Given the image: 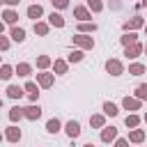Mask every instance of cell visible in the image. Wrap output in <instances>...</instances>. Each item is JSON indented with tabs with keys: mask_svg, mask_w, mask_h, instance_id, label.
I'll return each instance as SVG.
<instances>
[{
	"mask_svg": "<svg viewBox=\"0 0 147 147\" xmlns=\"http://www.w3.org/2000/svg\"><path fill=\"white\" fill-rule=\"evenodd\" d=\"M106 71L113 74V76H119V74H124V67H122L119 60H108L106 62Z\"/></svg>",
	"mask_w": 147,
	"mask_h": 147,
	"instance_id": "cell-1",
	"label": "cell"
},
{
	"mask_svg": "<svg viewBox=\"0 0 147 147\" xmlns=\"http://www.w3.org/2000/svg\"><path fill=\"white\" fill-rule=\"evenodd\" d=\"M74 44L80 46V48H92V46H94V39H92V37H85V34H76V37H74Z\"/></svg>",
	"mask_w": 147,
	"mask_h": 147,
	"instance_id": "cell-2",
	"label": "cell"
},
{
	"mask_svg": "<svg viewBox=\"0 0 147 147\" xmlns=\"http://www.w3.org/2000/svg\"><path fill=\"white\" fill-rule=\"evenodd\" d=\"M23 117H28V119H39V117H41V108H39V106H28V108H23Z\"/></svg>",
	"mask_w": 147,
	"mask_h": 147,
	"instance_id": "cell-3",
	"label": "cell"
},
{
	"mask_svg": "<svg viewBox=\"0 0 147 147\" xmlns=\"http://www.w3.org/2000/svg\"><path fill=\"white\" fill-rule=\"evenodd\" d=\"M67 136H69V138H78V136H80V124H78L76 119L67 122Z\"/></svg>",
	"mask_w": 147,
	"mask_h": 147,
	"instance_id": "cell-4",
	"label": "cell"
},
{
	"mask_svg": "<svg viewBox=\"0 0 147 147\" xmlns=\"http://www.w3.org/2000/svg\"><path fill=\"white\" fill-rule=\"evenodd\" d=\"M5 138H7L9 142H18V140H21V129H16V126H7Z\"/></svg>",
	"mask_w": 147,
	"mask_h": 147,
	"instance_id": "cell-5",
	"label": "cell"
},
{
	"mask_svg": "<svg viewBox=\"0 0 147 147\" xmlns=\"http://www.w3.org/2000/svg\"><path fill=\"white\" fill-rule=\"evenodd\" d=\"M115 138H117V129H115V126H103L101 140H103V142H110V140H115Z\"/></svg>",
	"mask_w": 147,
	"mask_h": 147,
	"instance_id": "cell-6",
	"label": "cell"
},
{
	"mask_svg": "<svg viewBox=\"0 0 147 147\" xmlns=\"http://www.w3.org/2000/svg\"><path fill=\"white\" fill-rule=\"evenodd\" d=\"M140 53H142V44H138V41H136V44H131V46H126V51H124V55H126V57H138Z\"/></svg>",
	"mask_w": 147,
	"mask_h": 147,
	"instance_id": "cell-7",
	"label": "cell"
},
{
	"mask_svg": "<svg viewBox=\"0 0 147 147\" xmlns=\"http://www.w3.org/2000/svg\"><path fill=\"white\" fill-rule=\"evenodd\" d=\"M23 92H25V90L18 87V85H9V87H7V96H9V99H21Z\"/></svg>",
	"mask_w": 147,
	"mask_h": 147,
	"instance_id": "cell-8",
	"label": "cell"
},
{
	"mask_svg": "<svg viewBox=\"0 0 147 147\" xmlns=\"http://www.w3.org/2000/svg\"><path fill=\"white\" fill-rule=\"evenodd\" d=\"M74 14H76V18H78L80 23H87V18H90L87 7H76V9H74Z\"/></svg>",
	"mask_w": 147,
	"mask_h": 147,
	"instance_id": "cell-9",
	"label": "cell"
},
{
	"mask_svg": "<svg viewBox=\"0 0 147 147\" xmlns=\"http://www.w3.org/2000/svg\"><path fill=\"white\" fill-rule=\"evenodd\" d=\"M122 106H124L126 110H138V108H140V101H138V99H131V96H124Z\"/></svg>",
	"mask_w": 147,
	"mask_h": 147,
	"instance_id": "cell-10",
	"label": "cell"
},
{
	"mask_svg": "<svg viewBox=\"0 0 147 147\" xmlns=\"http://www.w3.org/2000/svg\"><path fill=\"white\" fill-rule=\"evenodd\" d=\"M41 14H44L41 5H30V7H28V16H30V18H34V21H37Z\"/></svg>",
	"mask_w": 147,
	"mask_h": 147,
	"instance_id": "cell-11",
	"label": "cell"
},
{
	"mask_svg": "<svg viewBox=\"0 0 147 147\" xmlns=\"http://www.w3.org/2000/svg\"><path fill=\"white\" fill-rule=\"evenodd\" d=\"M37 80H39L41 87H51L53 85V76L51 74H37Z\"/></svg>",
	"mask_w": 147,
	"mask_h": 147,
	"instance_id": "cell-12",
	"label": "cell"
},
{
	"mask_svg": "<svg viewBox=\"0 0 147 147\" xmlns=\"http://www.w3.org/2000/svg\"><path fill=\"white\" fill-rule=\"evenodd\" d=\"M25 92H28L30 101H37V96H39V90H37V85H34V83H25Z\"/></svg>",
	"mask_w": 147,
	"mask_h": 147,
	"instance_id": "cell-13",
	"label": "cell"
},
{
	"mask_svg": "<svg viewBox=\"0 0 147 147\" xmlns=\"http://www.w3.org/2000/svg\"><path fill=\"white\" fill-rule=\"evenodd\" d=\"M48 23H51V25H55V28H64V18H62L60 14H55V11L48 16Z\"/></svg>",
	"mask_w": 147,
	"mask_h": 147,
	"instance_id": "cell-14",
	"label": "cell"
},
{
	"mask_svg": "<svg viewBox=\"0 0 147 147\" xmlns=\"http://www.w3.org/2000/svg\"><path fill=\"white\" fill-rule=\"evenodd\" d=\"M140 25H142V18H140V16H136V18H131V21H126V23H124V30L129 32V30H136V28H140Z\"/></svg>",
	"mask_w": 147,
	"mask_h": 147,
	"instance_id": "cell-15",
	"label": "cell"
},
{
	"mask_svg": "<svg viewBox=\"0 0 147 147\" xmlns=\"http://www.w3.org/2000/svg\"><path fill=\"white\" fill-rule=\"evenodd\" d=\"M11 39L21 44V41L25 39V30H23V28H11Z\"/></svg>",
	"mask_w": 147,
	"mask_h": 147,
	"instance_id": "cell-16",
	"label": "cell"
},
{
	"mask_svg": "<svg viewBox=\"0 0 147 147\" xmlns=\"http://www.w3.org/2000/svg\"><path fill=\"white\" fill-rule=\"evenodd\" d=\"M30 71H32V67H30L28 62H21V64H16V74H18V76H30Z\"/></svg>",
	"mask_w": 147,
	"mask_h": 147,
	"instance_id": "cell-17",
	"label": "cell"
},
{
	"mask_svg": "<svg viewBox=\"0 0 147 147\" xmlns=\"http://www.w3.org/2000/svg\"><path fill=\"white\" fill-rule=\"evenodd\" d=\"M129 140H131V142H142V140H145V131H140V129L131 131V133H129Z\"/></svg>",
	"mask_w": 147,
	"mask_h": 147,
	"instance_id": "cell-18",
	"label": "cell"
},
{
	"mask_svg": "<svg viewBox=\"0 0 147 147\" xmlns=\"http://www.w3.org/2000/svg\"><path fill=\"white\" fill-rule=\"evenodd\" d=\"M103 113H106V115H110V117H115V115H117L119 110H117V106H115V103L106 101V103H103Z\"/></svg>",
	"mask_w": 147,
	"mask_h": 147,
	"instance_id": "cell-19",
	"label": "cell"
},
{
	"mask_svg": "<svg viewBox=\"0 0 147 147\" xmlns=\"http://www.w3.org/2000/svg\"><path fill=\"white\" fill-rule=\"evenodd\" d=\"M46 131H48V133H57V131H60V119H55V117H53V119H48Z\"/></svg>",
	"mask_w": 147,
	"mask_h": 147,
	"instance_id": "cell-20",
	"label": "cell"
},
{
	"mask_svg": "<svg viewBox=\"0 0 147 147\" xmlns=\"http://www.w3.org/2000/svg\"><path fill=\"white\" fill-rule=\"evenodd\" d=\"M11 71H14V69H11L9 64H2V67H0V78H2V80H9V78H11Z\"/></svg>",
	"mask_w": 147,
	"mask_h": 147,
	"instance_id": "cell-21",
	"label": "cell"
},
{
	"mask_svg": "<svg viewBox=\"0 0 147 147\" xmlns=\"http://www.w3.org/2000/svg\"><path fill=\"white\" fill-rule=\"evenodd\" d=\"M21 117H23V108L14 106V108L9 110V119H11V122H16V119H21Z\"/></svg>",
	"mask_w": 147,
	"mask_h": 147,
	"instance_id": "cell-22",
	"label": "cell"
},
{
	"mask_svg": "<svg viewBox=\"0 0 147 147\" xmlns=\"http://www.w3.org/2000/svg\"><path fill=\"white\" fill-rule=\"evenodd\" d=\"M2 18H5V23H9V25H14V23H16V18H18V16H16V11H11V9H7V11H5V16H2Z\"/></svg>",
	"mask_w": 147,
	"mask_h": 147,
	"instance_id": "cell-23",
	"label": "cell"
},
{
	"mask_svg": "<svg viewBox=\"0 0 147 147\" xmlns=\"http://www.w3.org/2000/svg\"><path fill=\"white\" fill-rule=\"evenodd\" d=\"M53 69H55V74H67V62L64 60H55Z\"/></svg>",
	"mask_w": 147,
	"mask_h": 147,
	"instance_id": "cell-24",
	"label": "cell"
},
{
	"mask_svg": "<svg viewBox=\"0 0 147 147\" xmlns=\"http://www.w3.org/2000/svg\"><path fill=\"white\" fill-rule=\"evenodd\" d=\"M142 71H145V67H142V64H138V62L129 67V74H131V76H140Z\"/></svg>",
	"mask_w": 147,
	"mask_h": 147,
	"instance_id": "cell-25",
	"label": "cell"
},
{
	"mask_svg": "<svg viewBox=\"0 0 147 147\" xmlns=\"http://www.w3.org/2000/svg\"><path fill=\"white\" fill-rule=\"evenodd\" d=\"M90 124L96 126V129H101V126H103V115H92V117H90Z\"/></svg>",
	"mask_w": 147,
	"mask_h": 147,
	"instance_id": "cell-26",
	"label": "cell"
},
{
	"mask_svg": "<svg viewBox=\"0 0 147 147\" xmlns=\"http://www.w3.org/2000/svg\"><path fill=\"white\" fill-rule=\"evenodd\" d=\"M136 96L142 99V101H147V85H138L136 87Z\"/></svg>",
	"mask_w": 147,
	"mask_h": 147,
	"instance_id": "cell-27",
	"label": "cell"
},
{
	"mask_svg": "<svg viewBox=\"0 0 147 147\" xmlns=\"http://www.w3.org/2000/svg\"><path fill=\"white\" fill-rule=\"evenodd\" d=\"M34 32L44 37V34H48V25L46 23H34Z\"/></svg>",
	"mask_w": 147,
	"mask_h": 147,
	"instance_id": "cell-28",
	"label": "cell"
},
{
	"mask_svg": "<svg viewBox=\"0 0 147 147\" xmlns=\"http://www.w3.org/2000/svg\"><path fill=\"white\" fill-rule=\"evenodd\" d=\"M122 44H124V46H131V44H136V34H133V32H126V34L122 37Z\"/></svg>",
	"mask_w": 147,
	"mask_h": 147,
	"instance_id": "cell-29",
	"label": "cell"
},
{
	"mask_svg": "<svg viewBox=\"0 0 147 147\" xmlns=\"http://www.w3.org/2000/svg\"><path fill=\"white\" fill-rule=\"evenodd\" d=\"M124 122H126V126H131V129H133V126H138L140 117H138V115H126V119H124Z\"/></svg>",
	"mask_w": 147,
	"mask_h": 147,
	"instance_id": "cell-30",
	"label": "cell"
},
{
	"mask_svg": "<svg viewBox=\"0 0 147 147\" xmlns=\"http://www.w3.org/2000/svg\"><path fill=\"white\" fill-rule=\"evenodd\" d=\"M78 30H80V32H94V30H96V25H94V23H80V25H78Z\"/></svg>",
	"mask_w": 147,
	"mask_h": 147,
	"instance_id": "cell-31",
	"label": "cell"
},
{
	"mask_svg": "<svg viewBox=\"0 0 147 147\" xmlns=\"http://www.w3.org/2000/svg\"><path fill=\"white\" fill-rule=\"evenodd\" d=\"M80 60H83V53L80 51H71L69 53V62H80Z\"/></svg>",
	"mask_w": 147,
	"mask_h": 147,
	"instance_id": "cell-32",
	"label": "cell"
},
{
	"mask_svg": "<svg viewBox=\"0 0 147 147\" xmlns=\"http://www.w3.org/2000/svg\"><path fill=\"white\" fill-rule=\"evenodd\" d=\"M48 64H51V57H46V55H41V57L37 60V67H41V69H46Z\"/></svg>",
	"mask_w": 147,
	"mask_h": 147,
	"instance_id": "cell-33",
	"label": "cell"
},
{
	"mask_svg": "<svg viewBox=\"0 0 147 147\" xmlns=\"http://www.w3.org/2000/svg\"><path fill=\"white\" fill-rule=\"evenodd\" d=\"M87 7H90V9H94V11H101V9H103V5H101V2H96V0H90V2H87Z\"/></svg>",
	"mask_w": 147,
	"mask_h": 147,
	"instance_id": "cell-34",
	"label": "cell"
},
{
	"mask_svg": "<svg viewBox=\"0 0 147 147\" xmlns=\"http://www.w3.org/2000/svg\"><path fill=\"white\" fill-rule=\"evenodd\" d=\"M7 48H9V41H7V39L0 34V51H7Z\"/></svg>",
	"mask_w": 147,
	"mask_h": 147,
	"instance_id": "cell-35",
	"label": "cell"
},
{
	"mask_svg": "<svg viewBox=\"0 0 147 147\" xmlns=\"http://www.w3.org/2000/svg\"><path fill=\"white\" fill-rule=\"evenodd\" d=\"M53 5H55V7H57V9H64V7H67V0H57V2H55V0H53Z\"/></svg>",
	"mask_w": 147,
	"mask_h": 147,
	"instance_id": "cell-36",
	"label": "cell"
},
{
	"mask_svg": "<svg viewBox=\"0 0 147 147\" xmlns=\"http://www.w3.org/2000/svg\"><path fill=\"white\" fill-rule=\"evenodd\" d=\"M115 147H129V142H126V140H124V138H119V140H117V142H115Z\"/></svg>",
	"mask_w": 147,
	"mask_h": 147,
	"instance_id": "cell-37",
	"label": "cell"
},
{
	"mask_svg": "<svg viewBox=\"0 0 147 147\" xmlns=\"http://www.w3.org/2000/svg\"><path fill=\"white\" fill-rule=\"evenodd\" d=\"M2 30H5V23H2V21H0V34H2Z\"/></svg>",
	"mask_w": 147,
	"mask_h": 147,
	"instance_id": "cell-38",
	"label": "cell"
},
{
	"mask_svg": "<svg viewBox=\"0 0 147 147\" xmlns=\"http://www.w3.org/2000/svg\"><path fill=\"white\" fill-rule=\"evenodd\" d=\"M142 51H145V53H147V44H145V46H142Z\"/></svg>",
	"mask_w": 147,
	"mask_h": 147,
	"instance_id": "cell-39",
	"label": "cell"
},
{
	"mask_svg": "<svg viewBox=\"0 0 147 147\" xmlns=\"http://www.w3.org/2000/svg\"><path fill=\"white\" fill-rule=\"evenodd\" d=\"M83 147H94V145H83Z\"/></svg>",
	"mask_w": 147,
	"mask_h": 147,
	"instance_id": "cell-40",
	"label": "cell"
},
{
	"mask_svg": "<svg viewBox=\"0 0 147 147\" xmlns=\"http://www.w3.org/2000/svg\"><path fill=\"white\" fill-rule=\"evenodd\" d=\"M0 108H2V99H0Z\"/></svg>",
	"mask_w": 147,
	"mask_h": 147,
	"instance_id": "cell-41",
	"label": "cell"
},
{
	"mask_svg": "<svg viewBox=\"0 0 147 147\" xmlns=\"http://www.w3.org/2000/svg\"><path fill=\"white\" fill-rule=\"evenodd\" d=\"M145 32H147V25H145Z\"/></svg>",
	"mask_w": 147,
	"mask_h": 147,
	"instance_id": "cell-42",
	"label": "cell"
},
{
	"mask_svg": "<svg viewBox=\"0 0 147 147\" xmlns=\"http://www.w3.org/2000/svg\"><path fill=\"white\" fill-rule=\"evenodd\" d=\"M145 122H147V115H145Z\"/></svg>",
	"mask_w": 147,
	"mask_h": 147,
	"instance_id": "cell-43",
	"label": "cell"
},
{
	"mask_svg": "<svg viewBox=\"0 0 147 147\" xmlns=\"http://www.w3.org/2000/svg\"><path fill=\"white\" fill-rule=\"evenodd\" d=\"M0 140H2V133H0Z\"/></svg>",
	"mask_w": 147,
	"mask_h": 147,
	"instance_id": "cell-44",
	"label": "cell"
}]
</instances>
